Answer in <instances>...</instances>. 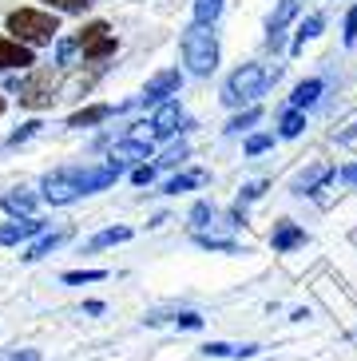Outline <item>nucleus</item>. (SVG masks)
Masks as SVG:
<instances>
[{
	"instance_id": "f257e3e1",
	"label": "nucleus",
	"mask_w": 357,
	"mask_h": 361,
	"mask_svg": "<svg viewBox=\"0 0 357 361\" xmlns=\"http://www.w3.org/2000/svg\"><path fill=\"white\" fill-rule=\"evenodd\" d=\"M274 80H278V68H262V64H242L238 72L231 75V80H226V84H222V104L226 107H242V104H254V99L262 96L266 87L274 84Z\"/></svg>"
},
{
	"instance_id": "f03ea898",
	"label": "nucleus",
	"mask_w": 357,
	"mask_h": 361,
	"mask_svg": "<svg viewBox=\"0 0 357 361\" xmlns=\"http://www.w3.org/2000/svg\"><path fill=\"white\" fill-rule=\"evenodd\" d=\"M183 64L199 80L219 68V40L210 32V24H190L187 32H183Z\"/></svg>"
},
{
	"instance_id": "7ed1b4c3",
	"label": "nucleus",
	"mask_w": 357,
	"mask_h": 361,
	"mask_svg": "<svg viewBox=\"0 0 357 361\" xmlns=\"http://www.w3.org/2000/svg\"><path fill=\"white\" fill-rule=\"evenodd\" d=\"M8 32L16 36L20 44H52L56 32H60V20L52 12H40V8H16L8 12Z\"/></svg>"
},
{
	"instance_id": "20e7f679",
	"label": "nucleus",
	"mask_w": 357,
	"mask_h": 361,
	"mask_svg": "<svg viewBox=\"0 0 357 361\" xmlns=\"http://www.w3.org/2000/svg\"><path fill=\"white\" fill-rule=\"evenodd\" d=\"M80 195H84V171L63 167V171H52V175L44 179V199L52 202V207H63V202H75Z\"/></svg>"
},
{
	"instance_id": "39448f33",
	"label": "nucleus",
	"mask_w": 357,
	"mask_h": 361,
	"mask_svg": "<svg viewBox=\"0 0 357 361\" xmlns=\"http://www.w3.org/2000/svg\"><path fill=\"white\" fill-rule=\"evenodd\" d=\"M75 44H80V56H84V60H107V56H116V48H119L116 32H111L104 20L87 24L84 32L75 36Z\"/></svg>"
},
{
	"instance_id": "423d86ee",
	"label": "nucleus",
	"mask_w": 357,
	"mask_h": 361,
	"mask_svg": "<svg viewBox=\"0 0 357 361\" xmlns=\"http://www.w3.org/2000/svg\"><path fill=\"white\" fill-rule=\"evenodd\" d=\"M56 99V72L52 68H40V72L20 84V104L24 107H48Z\"/></svg>"
},
{
	"instance_id": "0eeeda50",
	"label": "nucleus",
	"mask_w": 357,
	"mask_h": 361,
	"mask_svg": "<svg viewBox=\"0 0 357 361\" xmlns=\"http://www.w3.org/2000/svg\"><path fill=\"white\" fill-rule=\"evenodd\" d=\"M178 87H183V72L178 68H167V72H159L147 80V87H143V104H163L167 96H175Z\"/></svg>"
},
{
	"instance_id": "6e6552de",
	"label": "nucleus",
	"mask_w": 357,
	"mask_h": 361,
	"mask_svg": "<svg viewBox=\"0 0 357 361\" xmlns=\"http://www.w3.org/2000/svg\"><path fill=\"white\" fill-rule=\"evenodd\" d=\"M178 128H183V107H178V104H163L155 111V119H151V135H155V139L175 135Z\"/></svg>"
},
{
	"instance_id": "1a4fd4ad",
	"label": "nucleus",
	"mask_w": 357,
	"mask_h": 361,
	"mask_svg": "<svg viewBox=\"0 0 357 361\" xmlns=\"http://www.w3.org/2000/svg\"><path fill=\"white\" fill-rule=\"evenodd\" d=\"M28 64H32V48L28 44L0 36V72H8V68H28Z\"/></svg>"
},
{
	"instance_id": "9d476101",
	"label": "nucleus",
	"mask_w": 357,
	"mask_h": 361,
	"mask_svg": "<svg viewBox=\"0 0 357 361\" xmlns=\"http://www.w3.org/2000/svg\"><path fill=\"white\" fill-rule=\"evenodd\" d=\"M147 155H151V147L143 143V139H123V143H116V147H111V167L123 171L127 163H143Z\"/></svg>"
},
{
	"instance_id": "9b49d317",
	"label": "nucleus",
	"mask_w": 357,
	"mask_h": 361,
	"mask_svg": "<svg viewBox=\"0 0 357 361\" xmlns=\"http://www.w3.org/2000/svg\"><path fill=\"white\" fill-rule=\"evenodd\" d=\"M44 223L40 219H16V223H4L0 226V246H16L24 243V238H32V234H40Z\"/></svg>"
},
{
	"instance_id": "f8f14e48",
	"label": "nucleus",
	"mask_w": 357,
	"mask_h": 361,
	"mask_svg": "<svg viewBox=\"0 0 357 361\" xmlns=\"http://www.w3.org/2000/svg\"><path fill=\"white\" fill-rule=\"evenodd\" d=\"M270 243H274V250H278V255H286V250H294V246L305 243V231H302V226H294L290 219H282V223H274Z\"/></svg>"
},
{
	"instance_id": "ddd939ff",
	"label": "nucleus",
	"mask_w": 357,
	"mask_h": 361,
	"mask_svg": "<svg viewBox=\"0 0 357 361\" xmlns=\"http://www.w3.org/2000/svg\"><path fill=\"white\" fill-rule=\"evenodd\" d=\"M119 179V167H87L84 171V195H92V191H104V187H111V183Z\"/></svg>"
},
{
	"instance_id": "4468645a",
	"label": "nucleus",
	"mask_w": 357,
	"mask_h": 361,
	"mask_svg": "<svg viewBox=\"0 0 357 361\" xmlns=\"http://www.w3.org/2000/svg\"><path fill=\"white\" fill-rule=\"evenodd\" d=\"M4 211L8 214H24V219H32V207H36V195L32 191H24V187H16V191H8L4 195Z\"/></svg>"
},
{
	"instance_id": "2eb2a0df",
	"label": "nucleus",
	"mask_w": 357,
	"mask_h": 361,
	"mask_svg": "<svg viewBox=\"0 0 357 361\" xmlns=\"http://www.w3.org/2000/svg\"><path fill=\"white\" fill-rule=\"evenodd\" d=\"M322 80H305V84L294 87V96H290V104H294V111H305V107H314L317 96H322Z\"/></svg>"
},
{
	"instance_id": "dca6fc26",
	"label": "nucleus",
	"mask_w": 357,
	"mask_h": 361,
	"mask_svg": "<svg viewBox=\"0 0 357 361\" xmlns=\"http://www.w3.org/2000/svg\"><path fill=\"white\" fill-rule=\"evenodd\" d=\"M63 238H68V234L63 231H52V234H40V243H32L28 250H24V262H36V258H44V255H52L56 246L63 243Z\"/></svg>"
},
{
	"instance_id": "f3484780",
	"label": "nucleus",
	"mask_w": 357,
	"mask_h": 361,
	"mask_svg": "<svg viewBox=\"0 0 357 361\" xmlns=\"http://www.w3.org/2000/svg\"><path fill=\"white\" fill-rule=\"evenodd\" d=\"M202 353H207V357H254L258 345H226V341H210V345H202Z\"/></svg>"
},
{
	"instance_id": "a211bd4d",
	"label": "nucleus",
	"mask_w": 357,
	"mask_h": 361,
	"mask_svg": "<svg viewBox=\"0 0 357 361\" xmlns=\"http://www.w3.org/2000/svg\"><path fill=\"white\" fill-rule=\"evenodd\" d=\"M294 12H298V0H278V12L270 16V44H278V32L294 20Z\"/></svg>"
},
{
	"instance_id": "6ab92c4d",
	"label": "nucleus",
	"mask_w": 357,
	"mask_h": 361,
	"mask_svg": "<svg viewBox=\"0 0 357 361\" xmlns=\"http://www.w3.org/2000/svg\"><path fill=\"white\" fill-rule=\"evenodd\" d=\"M107 116H111V107H107V104H95V107H84V111H75V116L68 119V128H92V123H104Z\"/></svg>"
},
{
	"instance_id": "aec40b11",
	"label": "nucleus",
	"mask_w": 357,
	"mask_h": 361,
	"mask_svg": "<svg viewBox=\"0 0 357 361\" xmlns=\"http://www.w3.org/2000/svg\"><path fill=\"white\" fill-rule=\"evenodd\" d=\"M131 238V231L127 226H107V231H99L92 238V250H104V246H116V243H127Z\"/></svg>"
},
{
	"instance_id": "412c9836",
	"label": "nucleus",
	"mask_w": 357,
	"mask_h": 361,
	"mask_svg": "<svg viewBox=\"0 0 357 361\" xmlns=\"http://www.w3.org/2000/svg\"><path fill=\"white\" fill-rule=\"evenodd\" d=\"M329 175H334L329 167H314L310 175H302V179L294 183V191H298V195H310V191H317V187H322V183L329 179Z\"/></svg>"
},
{
	"instance_id": "4be33fe9",
	"label": "nucleus",
	"mask_w": 357,
	"mask_h": 361,
	"mask_svg": "<svg viewBox=\"0 0 357 361\" xmlns=\"http://www.w3.org/2000/svg\"><path fill=\"white\" fill-rule=\"evenodd\" d=\"M302 128H305V111H294V107H290V111H286L282 116V139H298L302 135Z\"/></svg>"
},
{
	"instance_id": "5701e85b",
	"label": "nucleus",
	"mask_w": 357,
	"mask_h": 361,
	"mask_svg": "<svg viewBox=\"0 0 357 361\" xmlns=\"http://www.w3.org/2000/svg\"><path fill=\"white\" fill-rule=\"evenodd\" d=\"M222 12V0H195V24H214Z\"/></svg>"
},
{
	"instance_id": "b1692460",
	"label": "nucleus",
	"mask_w": 357,
	"mask_h": 361,
	"mask_svg": "<svg viewBox=\"0 0 357 361\" xmlns=\"http://www.w3.org/2000/svg\"><path fill=\"white\" fill-rule=\"evenodd\" d=\"M322 24H326V20H322V16H310V20H305V24H302V28H298V40H294V52H302V48H305V40H314V36H317V32H322Z\"/></svg>"
},
{
	"instance_id": "393cba45",
	"label": "nucleus",
	"mask_w": 357,
	"mask_h": 361,
	"mask_svg": "<svg viewBox=\"0 0 357 361\" xmlns=\"http://www.w3.org/2000/svg\"><path fill=\"white\" fill-rule=\"evenodd\" d=\"M199 183H202V175H199V171H190V175H175V179L163 187V191H167V195H178V191H190V187H199Z\"/></svg>"
},
{
	"instance_id": "a878e982",
	"label": "nucleus",
	"mask_w": 357,
	"mask_h": 361,
	"mask_svg": "<svg viewBox=\"0 0 357 361\" xmlns=\"http://www.w3.org/2000/svg\"><path fill=\"white\" fill-rule=\"evenodd\" d=\"M99 278H107V270H68L63 282L68 286H84V282H99Z\"/></svg>"
},
{
	"instance_id": "bb28decb",
	"label": "nucleus",
	"mask_w": 357,
	"mask_h": 361,
	"mask_svg": "<svg viewBox=\"0 0 357 361\" xmlns=\"http://www.w3.org/2000/svg\"><path fill=\"white\" fill-rule=\"evenodd\" d=\"M258 119H262V111H258V107H246L242 116H234L231 123H226V131H246L250 123H258Z\"/></svg>"
},
{
	"instance_id": "cd10ccee",
	"label": "nucleus",
	"mask_w": 357,
	"mask_h": 361,
	"mask_svg": "<svg viewBox=\"0 0 357 361\" xmlns=\"http://www.w3.org/2000/svg\"><path fill=\"white\" fill-rule=\"evenodd\" d=\"M80 56V44L75 40H60V48H56V60H60V68H68Z\"/></svg>"
},
{
	"instance_id": "c85d7f7f",
	"label": "nucleus",
	"mask_w": 357,
	"mask_h": 361,
	"mask_svg": "<svg viewBox=\"0 0 357 361\" xmlns=\"http://www.w3.org/2000/svg\"><path fill=\"white\" fill-rule=\"evenodd\" d=\"M44 4H52V8H60V12H84L92 0H44Z\"/></svg>"
},
{
	"instance_id": "c756f323",
	"label": "nucleus",
	"mask_w": 357,
	"mask_h": 361,
	"mask_svg": "<svg viewBox=\"0 0 357 361\" xmlns=\"http://www.w3.org/2000/svg\"><path fill=\"white\" fill-rule=\"evenodd\" d=\"M210 214H214V207H210V202H195V211H190V223H195V226H207Z\"/></svg>"
},
{
	"instance_id": "7c9ffc66",
	"label": "nucleus",
	"mask_w": 357,
	"mask_h": 361,
	"mask_svg": "<svg viewBox=\"0 0 357 361\" xmlns=\"http://www.w3.org/2000/svg\"><path fill=\"white\" fill-rule=\"evenodd\" d=\"M270 143H274L270 135H250V139H246V155H262Z\"/></svg>"
},
{
	"instance_id": "2f4dec72",
	"label": "nucleus",
	"mask_w": 357,
	"mask_h": 361,
	"mask_svg": "<svg viewBox=\"0 0 357 361\" xmlns=\"http://www.w3.org/2000/svg\"><path fill=\"white\" fill-rule=\"evenodd\" d=\"M183 159H187V143H178V147H171V151H167V155H163L159 163H163V167H175V163H183Z\"/></svg>"
},
{
	"instance_id": "473e14b6",
	"label": "nucleus",
	"mask_w": 357,
	"mask_h": 361,
	"mask_svg": "<svg viewBox=\"0 0 357 361\" xmlns=\"http://www.w3.org/2000/svg\"><path fill=\"white\" fill-rule=\"evenodd\" d=\"M151 179H155V167H135L131 171V183H135V187H147Z\"/></svg>"
},
{
	"instance_id": "72a5a7b5",
	"label": "nucleus",
	"mask_w": 357,
	"mask_h": 361,
	"mask_svg": "<svg viewBox=\"0 0 357 361\" xmlns=\"http://www.w3.org/2000/svg\"><path fill=\"white\" fill-rule=\"evenodd\" d=\"M36 131H40V123H24V128H20V131H16V135L8 139V143H12V147H20L24 139H28V135H36Z\"/></svg>"
},
{
	"instance_id": "f704fd0d",
	"label": "nucleus",
	"mask_w": 357,
	"mask_h": 361,
	"mask_svg": "<svg viewBox=\"0 0 357 361\" xmlns=\"http://www.w3.org/2000/svg\"><path fill=\"white\" fill-rule=\"evenodd\" d=\"M346 44H357V8H349L346 16Z\"/></svg>"
},
{
	"instance_id": "c9c22d12",
	"label": "nucleus",
	"mask_w": 357,
	"mask_h": 361,
	"mask_svg": "<svg viewBox=\"0 0 357 361\" xmlns=\"http://www.w3.org/2000/svg\"><path fill=\"white\" fill-rule=\"evenodd\" d=\"M178 326H183V329H202V318H199V314H178Z\"/></svg>"
},
{
	"instance_id": "e433bc0d",
	"label": "nucleus",
	"mask_w": 357,
	"mask_h": 361,
	"mask_svg": "<svg viewBox=\"0 0 357 361\" xmlns=\"http://www.w3.org/2000/svg\"><path fill=\"white\" fill-rule=\"evenodd\" d=\"M4 361H40V353H36V350H24V353H8Z\"/></svg>"
},
{
	"instance_id": "4c0bfd02",
	"label": "nucleus",
	"mask_w": 357,
	"mask_h": 361,
	"mask_svg": "<svg viewBox=\"0 0 357 361\" xmlns=\"http://www.w3.org/2000/svg\"><path fill=\"white\" fill-rule=\"evenodd\" d=\"M341 183H357V167H346V171H341Z\"/></svg>"
},
{
	"instance_id": "58836bf2",
	"label": "nucleus",
	"mask_w": 357,
	"mask_h": 361,
	"mask_svg": "<svg viewBox=\"0 0 357 361\" xmlns=\"http://www.w3.org/2000/svg\"><path fill=\"white\" fill-rule=\"evenodd\" d=\"M0 111H4V99H0Z\"/></svg>"
}]
</instances>
